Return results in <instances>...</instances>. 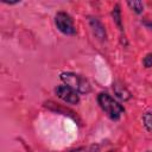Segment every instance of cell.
<instances>
[{"label": "cell", "instance_id": "obj_1", "mask_svg": "<svg viewBox=\"0 0 152 152\" xmlns=\"http://www.w3.org/2000/svg\"><path fill=\"white\" fill-rule=\"evenodd\" d=\"M97 102H99L101 109L112 120H119L125 112V108L107 93H100L97 95Z\"/></svg>", "mask_w": 152, "mask_h": 152}, {"label": "cell", "instance_id": "obj_2", "mask_svg": "<svg viewBox=\"0 0 152 152\" xmlns=\"http://www.w3.org/2000/svg\"><path fill=\"white\" fill-rule=\"evenodd\" d=\"M61 80L64 82L65 86L72 88L78 94H88L90 91V83L88 82L87 78L83 76L75 74V72H62L61 74Z\"/></svg>", "mask_w": 152, "mask_h": 152}, {"label": "cell", "instance_id": "obj_3", "mask_svg": "<svg viewBox=\"0 0 152 152\" xmlns=\"http://www.w3.org/2000/svg\"><path fill=\"white\" fill-rule=\"evenodd\" d=\"M55 24L58 31L64 34H76V27L74 26V21L71 17L65 12H58L55 15Z\"/></svg>", "mask_w": 152, "mask_h": 152}, {"label": "cell", "instance_id": "obj_4", "mask_svg": "<svg viewBox=\"0 0 152 152\" xmlns=\"http://www.w3.org/2000/svg\"><path fill=\"white\" fill-rule=\"evenodd\" d=\"M55 94L63 101H65L66 103H70V104H77L80 102V96H78V93L75 91L72 88L65 86V84H61V86H57L55 88Z\"/></svg>", "mask_w": 152, "mask_h": 152}, {"label": "cell", "instance_id": "obj_5", "mask_svg": "<svg viewBox=\"0 0 152 152\" xmlns=\"http://www.w3.org/2000/svg\"><path fill=\"white\" fill-rule=\"evenodd\" d=\"M89 25H90L91 31L96 38H99L100 40H106L107 36H106L104 26L97 18H89Z\"/></svg>", "mask_w": 152, "mask_h": 152}, {"label": "cell", "instance_id": "obj_6", "mask_svg": "<svg viewBox=\"0 0 152 152\" xmlns=\"http://www.w3.org/2000/svg\"><path fill=\"white\" fill-rule=\"evenodd\" d=\"M113 89H114V91H115L116 96H118V97H120V99H121V100H124V101H126V100H128V99L131 97L129 91H128L125 87H122V86L115 84Z\"/></svg>", "mask_w": 152, "mask_h": 152}, {"label": "cell", "instance_id": "obj_7", "mask_svg": "<svg viewBox=\"0 0 152 152\" xmlns=\"http://www.w3.org/2000/svg\"><path fill=\"white\" fill-rule=\"evenodd\" d=\"M112 15H113V19H114L115 24L118 25V27L122 31V25H121V12H120V7H119V5H115V7L113 8V12H112Z\"/></svg>", "mask_w": 152, "mask_h": 152}, {"label": "cell", "instance_id": "obj_8", "mask_svg": "<svg viewBox=\"0 0 152 152\" xmlns=\"http://www.w3.org/2000/svg\"><path fill=\"white\" fill-rule=\"evenodd\" d=\"M127 5H128V7L131 10H133L138 14L142 13V11H144V4L141 1H128Z\"/></svg>", "mask_w": 152, "mask_h": 152}, {"label": "cell", "instance_id": "obj_9", "mask_svg": "<svg viewBox=\"0 0 152 152\" xmlns=\"http://www.w3.org/2000/svg\"><path fill=\"white\" fill-rule=\"evenodd\" d=\"M142 122H144L145 128L148 132H152V113H150V112L145 113L142 115Z\"/></svg>", "mask_w": 152, "mask_h": 152}, {"label": "cell", "instance_id": "obj_10", "mask_svg": "<svg viewBox=\"0 0 152 152\" xmlns=\"http://www.w3.org/2000/svg\"><path fill=\"white\" fill-rule=\"evenodd\" d=\"M142 64H144L146 68H151V66H152V53H147V55L144 57Z\"/></svg>", "mask_w": 152, "mask_h": 152}, {"label": "cell", "instance_id": "obj_11", "mask_svg": "<svg viewBox=\"0 0 152 152\" xmlns=\"http://www.w3.org/2000/svg\"><path fill=\"white\" fill-rule=\"evenodd\" d=\"M70 152H82V148H78V150H72Z\"/></svg>", "mask_w": 152, "mask_h": 152}, {"label": "cell", "instance_id": "obj_12", "mask_svg": "<svg viewBox=\"0 0 152 152\" xmlns=\"http://www.w3.org/2000/svg\"><path fill=\"white\" fill-rule=\"evenodd\" d=\"M146 152H150V151H146Z\"/></svg>", "mask_w": 152, "mask_h": 152}]
</instances>
